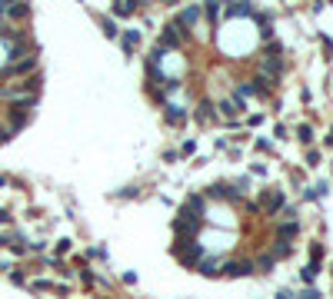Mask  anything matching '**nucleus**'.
I'll return each instance as SVG.
<instances>
[{
    "label": "nucleus",
    "mask_w": 333,
    "mask_h": 299,
    "mask_svg": "<svg viewBox=\"0 0 333 299\" xmlns=\"http://www.w3.org/2000/svg\"><path fill=\"white\" fill-rule=\"evenodd\" d=\"M37 90H40V77H30V80H24V83H17V87H4L0 90V97H7V100H24V97H37Z\"/></svg>",
    "instance_id": "1"
},
{
    "label": "nucleus",
    "mask_w": 333,
    "mask_h": 299,
    "mask_svg": "<svg viewBox=\"0 0 333 299\" xmlns=\"http://www.w3.org/2000/svg\"><path fill=\"white\" fill-rule=\"evenodd\" d=\"M200 223L203 219L200 216H190V213H177V219H173V230H177V236H183V239H194L197 236V230H200Z\"/></svg>",
    "instance_id": "2"
},
{
    "label": "nucleus",
    "mask_w": 333,
    "mask_h": 299,
    "mask_svg": "<svg viewBox=\"0 0 333 299\" xmlns=\"http://www.w3.org/2000/svg\"><path fill=\"white\" fill-rule=\"evenodd\" d=\"M187 37H190V30H187L183 24H177V20H173V24H170L167 30L160 33V44H164V47H180V44H187Z\"/></svg>",
    "instance_id": "3"
},
{
    "label": "nucleus",
    "mask_w": 333,
    "mask_h": 299,
    "mask_svg": "<svg viewBox=\"0 0 333 299\" xmlns=\"http://www.w3.org/2000/svg\"><path fill=\"white\" fill-rule=\"evenodd\" d=\"M253 263L250 259H237V263H223V276H230V279H240V276H253Z\"/></svg>",
    "instance_id": "4"
},
{
    "label": "nucleus",
    "mask_w": 333,
    "mask_h": 299,
    "mask_svg": "<svg viewBox=\"0 0 333 299\" xmlns=\"http://www.w3.org/2000/svg\"><path fill=\"white\" fill-rule=\"evenodd\" d=\"M33 67H37V57H24V60H20V63H10V67H4V70H0V77H24V73H30V70Z\"/></svg>",
    "instance_id": "5"
},
{
    "label": "nucleus",
    "mask_w": 333,
    "mask_h": 299,
    "mask_svg": "<svg viewBox=\"0 0 333 299\" xmlns=\"http://www.w3.org/2000/svg\"><path fill=\"white\" fill-rule=\"evenodd\" d=\"M283 203H287V196H283V190H270V193L260 196V206H264L267 213H280Z\"/></svg>",
    "instance_id": "6"
},
{
    "label": "nucleus",
    "mask_w": 333,
    "mask_h": 299,
    "mask_svg": "<svg viewBox=\"0 0 333 299\" xmlns=\"http://www.w3.org/2000/svg\"><path fill=\"white\" fill-rule=\"evenodd\" d=\"M177 259H180L183 266H200V259H203V246L194 239V243H190V249H183V253L177 256Z\"/></svg>",
    "instance_id": "7"
},
{
    "label": "nucleus",
    "mask_w": 333,
    "mask_h": 299,
    "mask_svg": "<svg viewBox=\"0 0 333 299\" xmlns=\"http://www.w3.org/2000/svg\"><path fill=\"white\" fill-rule=\"evenodd\" d=\"M207 193L214 196V199H233V203H240V190H230L226 183H214Z\"/></svg>",
    "instance_id": "8"
},
{
    "label": "nucleus",
    "mask_w": 333,
    "mask_h": 299,
    "mask_svg": "<svg viewBox=\"0 0 333 299\" xmlns=\"http://www.w3.org/2000/svg\"><path fill=\"white\" fill-rule=\"evenodd\" d=\"M223 13H226V17H253L257 10H253V7L247 4V0H237V4H226V7H223Z\"/></svg>",
    "instance_id": "9"
},
{
    "label": "nucleus",
    "mask_w": 333,
    "mask_h": 299,
    "mask_svg": "<svg viewBox=\"0 0 333 299\" xmlns=\"http://www.w3.org/2000/svg\"><path fill=\"white\" fill-rule=\"evenodd\" d=\"M203 17V7H183V10L180 13H177V24H183V27H187V24H197V20H200Z\"/></svg>",
    "instance_id": "10"
},
{
    "label": "nucleus",
    "mask_w": 333,
    "mask_h": 299,
    "mask_svg": "<svg viewBox=\"0 0 333 299\" xmlns=\"http://www.w3.org/2000/svg\"><path fill=\"white\" fill-rule=\"evenodd\" d=\"M203 206H207V203H203V196H197V193H194V196H187V203H183L180 210H183V213H190V216H200V219H203Z\"/></svg>",
    "instance_id": "11"
},
{
    "label": "nucleus",
    "mask_w": 333,
    "mask_h": 299,
    "mask_svg": "<svg viewBox=\"0 0 333 299\" xmlns=\"http://www.w3.org/2000/svg\"><path fill=\"white\" fill-rule=\"evenodd\" d=\"M194 120L197 123H210V120H214V103H210V100H200L197 110H194Z\"/></svg>",
    "instance_id": "12"
},
{
    "label": "nucleus",
    "mask_w": 333,
    "mask_h": 299,
    "mask_svg": "<svg viewBox=\"0 0 333 299\" xmlns=\"http://www.w3.org/2000/svg\"><path fill=\"white\" fill-rule=\"evenodd\" d=\"M27 120H30V117H27V110H20V106H10V133H13V130H24Z\"/></svg>",
    "instance_id": "13"
},
{
    "label": "nucleus",
    "mask_w": 333,
    "mask_h": 299,
    "mask_svg": "<svg viewBox=\"0 0 333 299\" xmlns=\"http://www.w3.org/2000/svg\"><path fill=\"white\" fill-rule=\"evenodd\" d=\"M220 110L226 113V117H237V113L243 110V97H237V94H233L230 100H223V103H220Z\"/></svg>",
    "instance_id": "14"
},
{
    "label": "nucleus",
    "mask_w": 333,
    "mask_h": 299,
    "mask_svg": "<svg viewBox=\"0 0 333 299\" xmlns=\"http://www.w3.org/2000/svg\"><path fill=\"white\" fill-rule=\"evenodd\" d=\"M137 4L140 0H117V4H113V17H130V13L137 10Z\"/></svg>",
    "instance_id": "15"
},
{
    "label": "nucleus",
    "mask_w": 333,
    "mask_h": 299,
    "mask_svg": "<svg viewBox=\"0 0 333 299\" xmlns=\"http://www.w3.org/2000/svg\"><path fill=\"white\" fill-rule=\"evenodd\" d=\"M120 44H124V53H133V50L140 47V30H124V40H120Z\"/></svg>",
    "instance_id": "16"
},
{
    "label": "nucleus",
    "mask_w": 333,
    "mask_h": 299,
    "mask_svg": "<svg viewBox=\"0 0 333 299\" xmlns=\"http://www.w3.org/2000/svg\"><path fill=\"white\" fill-rule=\"evenodd\" d=\"M4 17L24 20V17H30V7H27V4H7V13H4Z\"/></svg>",
    "instance_id": "17"
},
{
    "label": "nucleus",
    "mask_w": 333,
    "mask_h": 299,
    "mask_svg": "<svg viewBox=\"0 0 333 299\" xmlns=\"http://www.w3.org/2000/svg\"><path fill=\"white\" fill-rule=\"evenodd\" d=\"M300 276H303V283H307V286H310V283H313L317 276H320V263H307V266L300 269Z\"/></svg>",
    "instance_id": "18"
},
{
    "label": "nucleus",
    "mask_w": 333,
    "mask_h": 299,
    "mask_svg": "<svg viewBox=\"0 0 333 299\" xmlns=\"http://www.w3.org/2000/svg\"><path fill=\"white\" fill-rule=\"evenodd\" d=\"M300 233V226L296 223H287V226H280V233H277V239H283V243H290V239Z\"/></svg>",
    "instance_id": "19"
},
{
    "label": "nucleus",
    "mask_w": 333,
    "mask_h": 299,
    "mask_svg": "<svg viewBox=\"0 0 333 299\" xmlns=\"http://www.w3.org/2000/svg\"><path fill=\"white\" fill-rule=\"evenodd\" d=\"M273 263H277V259H273V253H264L257 263H253V266H260V273H270V269H273Z\"/></svg>",
    "instance_id": "20"
},
{
    "label": "nucleus",
    "mask_w": 333,
    "mask_h": 299,
    "mask_svg": "<svg viewBox=\"0 0 333 299\" xmlns=\"http://www.w3.org/2000/svg\"><path fill=\"white\" fill-rule=\"evenodd\" d=\"M197 273H203V276H217L220 269H217V263L214 259H200V266H197Z\"/></svg>",
    "instance_id": "21"
},
{
    "label": "nucleus",
    "mask_w": 333,
    "mask_h": 299,
    "mask_svg": "<svg viewBox=\"0 0 333 299\" xmlns=\"http://www.w3.org/2000/svg\"><path fill=\"white\" fill-rule=\"evenodd\" d=\"M183 120H187V113H183V110H177V106H170V110H167V123H177V126H180Z\"/></svg>",
    "instance_id": "22"
},
{
    "label": "nucleus",
    "mask_w": 333,
    "mask_h": 299,
    "mask_svg": "<svg viewBox=\"0 0 333 299\" xmlns=\"http://www.w3.org/2000/svg\"><path fill=\"white\" fill-rule=\"evenodd\" d=\"M290 253H293V246L283 243V239H277V246H273V259H280V256H290Z\"/></svg>",
    "instance_id": "23"
},
{
    "label": "nucleus",
    "mask_w": 333,
    "mask_h": 299,
    "mask_svg": "<svg viewBox=\"0 0 333 299\" xmlns=\"http://www.w3.org/2000/svg\"><path fill=\"white\" fill-rule=\"evenodd\" d=\"M100 27H103V33H107V37H117V27H113V20H110V17H103V20H100Z\"/></svg>",
    "instance_id": "24"
},
{
    "label": "nucleus",
    "mask_w": 333,
    "mask_h": 299,
    "mask_svg": "<svg viewBox=\"0 0 333 299\" xmlns=\"http://www.w3.org/2000/svg\"><path fill=\"white\" fill-rule=\"evenodd\" d=\"M296 137H300L303 143H313V130H310V126H300V130H296Z\"/></svg>",
    "instance_id": "25"
},
{
    "label": "nucleus",
    "mask_w": 333,
    "mask_h": 299,
    "mask_svg": "<svg viewBox=\"0 0 333 299\" xmlns=\"http://www.w3.org/2000/svg\"><path fill=\"white\" fill-rule=\"evenodd\" d=\"M320 256H323V246L313 243V246H310V263H320Z\"/></svg>",
    "instance_id": "26"
},
{
    "label": "nucleus",
    "mask_w": 333,
    "mask_h": 299,
    "mask_svg": "<svg viewBox=\"0 0 333 299\" xmlns=\"http://www.w3.org/2000/svg\"><path fill=\"white\" fill-rule=\"evenodd\" d=\"M307 163H310V166H317V163H320V150H310V153H307Z\"/></svg>",
    "instance_id": "27"
},
{
    "label": "nucleus",
    "mask_w": 333,
    "mask_h": 299,
    "mask_svg": "<svg viewBox=\"0 0 333 299\" xmlns=\"http://www.w3.org/2000/svg\"><path fill=\"white\" fill-rule=\"evenodd\" d=\"M203 10H207V17H217V13H220V4H217V0H214V4H207V7H203Z\"/></svg>",
    "instance_id": "28"
},
{
    "label": "nucleus",
    "mask_w": 333,
    "mask_h": 299,
    "mask_svg": "<svg viewBox=\"0 0 333 299\" xmlns=\"http://www.w3.org/2000/svg\"><path fill=\"white\" fill-rule=\"evenodd\" d=\"M296 299H323V296H320V293H317V289H313V286H310V289H307V293H303V296H296Z\"/></svg>",
    "instance_id": "29"
},
{
    "label": "nucleus",
    "mask_w": 333,
    "mask_h": 299,
    "mask_svg": "<svg viewBox=\"0 0 333 299\" xmlns=\"http://www.w3.org/2000/svg\"><path fill=\"white\" fill-rule=\"evenodd\" d=\"M24 279H27V276L20 273V269H13V273H10V283H17V286H20V283H24Z\"/></svg>",
    "instance_id": "30"
},
{
    "label": "nucleus",
    "mask_w": 333,
    "mask_h": 299,
    "mask_svg": "<svg viewBox=\"0 0 333 299\" xmlns=\"http://www.w3.org/2000/svg\"><path fill=\"white\" fill-rule=\"evenodd\" d=\"M117 196H127V199H130V196H137V190H133V186H124V190H120Z\"/></svg>",
    "instance_id": "31"
},
{
    "label": "nucleus",
    "mask_w": 333,
    "mask_h": 299,
    "mask_svg": "<svg viewBox=\"0 0 333 299\" xmlns=\"http://www.w3.org/2000/svg\"><path fill=\"white\" fill-rule=\"evenodd\" d=\"M267 53H283V44H267Z\"/></svg>",
    "instance_id": "32"
},
{
    "label": "nucleus",
    "mask_w": 333,
    "mask_h": 299,
    "mask_svg": "<svg viewBox=\"0 0 333 299\" xmlns=\"http://www.w3.org/2000/svg\"><path fill=\"white\" fill-rule=\"evenodd\" d=\"M277 299H293V293H287V289H280V293H277Z\"/></svg>",
    "instance_id": "33"
},
{
    "label": "nucleus",
    "mask_w": 333,
    "mask_h": 299,
    "mask_svg": "<svg viewBox=\"0 0 333 299\" xmlns=\"http://www.w3.org/2000/svg\"><path fill=\"white\" fill-rule=\"evenodd\" d=\"M10 140V130H0V143H7Z\"/></svg>",
    "instance_id": "34"
},
{
    "label": "nucleus",
    "mask_w": 333,
    "mask_h": 299,
    "mask_svg": "<svg viewBox=\"0 0 333 299\" xmlns=\"http://www.w3.org/2000/svg\"><path fill=\"white\" fill-rule=\"evenodd\" d=\"M0 246H10V239H7V236H0Z\"/></svg>",
    "instance_id": "35"
},
{
    "label": "nucleus",
    "mask_w": 333,
    "mask_h": 299,
    "mask_svg": "<svg viewBox=\"0 0 333 299\" xmlns=\"http://www.w3.org/2000/svg\"><path fill=\"white\" fill-rule=\"evenodd\" d=\"M330 140H333V133H330Z\"/></svg>",
    "instance_id": "36"
}]
</instances>
